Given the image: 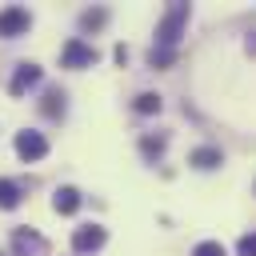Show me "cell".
I'll return each mask as SVG.
<instances>
[{"mask_svg": "<svg viewBox=\"0 0 256 256\" xmlns=\"http://www.w3.org/2000/svg\"><path fill=\"white\" fill-rule=\"evenodd\" d=\"M184 24H188V4H172L164 12V20L156 24V48H176Z\"/></svg>", "mask_w": 256, "mask_h": 256, "instance_id": "6da1fadb", "label": "cell"}, {"mask_svg": "<svg viewBox=\"0 0 256 256\" xmlns=\"http://www.w3.org/2000/svg\"><path fill=\"white\" fill-rule=\"evenodd\" d=\"M28 28H32V16H28V8L12 4V8H4V12H0V36H4V40L20 36V32H28Z\"/></svg>", "mask_w": 256, "mask_h": 256, "instance_id": "7a4b0ae2", "label": "cell"}, {"mask_svg": "<svg viewBox=\"0 0 256 256\" xmlns=\"http://www.w3.org/2000/svg\"><path fill=\"white\" fill-rule=\"evenodd\" d=\"M16 156L20 160H44L48 156V140L40 136V132H16Z\"/></svg>", "mask_w": 256, "mask_h": 256, "instance_id": "3957f363", "label": "cell"}, {"mask_svg": "<svg viewBox=\"0 0 256 256\" xmlns=\"http://www.w3.org/2000/svg\"><path fill=\"white\" fill-rule=\"evenodd\" d=\"M60 60H64V68H88V64H96V48L84 44V40H68Z\"/></svg>", "mask_w": 256, "mask_h": 256, "instance_id": "277c9868", "label": "cell"}, {"mask_svg": "<svg viewBox=\"0 0 256 256\" xmlns=\"http://www.w3.org/2000/svg\"><path fill=\"white\" fill-rule=\"evenodd\" d=\"M12 248H16L20 256H44V252H48V240H44L40 232H32V228H16V232H12Z\"/></svg>", "mask_w": 256, "mask_h": 256, "instance_id": "5b68a950", "label": "cell"}, {"mask_svg": "<svg viewBox=\"0 0 256 256\" xmlns=\"http://www.w3.org/2000/svg\"><path fill=\"white\" fill-rule=\"evenodd\" d=\"M104 244V228L100 224H80L76 232H72V248L76 252H96Z\"/></svg>", "mask_w": 256, "mask_h": 256, "instance_id": "8992f818", "label": "cell"}, {"mask_svg": "<svg viewBox=\"0 0 256 256\" xmlns=\"http://www.w3.org/2000/svg\"><path fill=\"white\" fill-rule=\"evenodd\" d=\"M40 64H16V76H12V84H8V92L12 96H24L32 84H40Z\"/></svg>", "mask_w": 256, "mask_h": 256, "instance_id": "52a82bcc", "label": "cell"}, {"mask_svg": "<svg viewBox=\"0 0 256 256\" xmlns=\"http://www.w3.org/2000/svg\"><path fill=\"white\" fill-rule=\"evenodd\" d=\"M52 208H56L60 216H72V212L80 208V192H76V188H68V184H64V188H56V192H52Z\"/></svg>", "mask_w": 256, "mask_h": 256, "instance_id": "ba28073f", "label": "cell"}, {"mask_svg": "<svg viewBox=\"0 0 256 256\" xmlns=\"http://www.w3.org/2000/svg\"><path fill=\"white\" fill-rule=\"evenodd\" d=\"M40 112H44V116H52V120H56V116H64V92H60V88H48V92H44Z\"/></svg>", "mask_w": 256, "mask_h": 256, "instance_id": "9c48e42d", "label": "cell"}, {"mask_svg": "<svg viewBox=\"0 0 256 256\" xmlns=\"http://www.w3.org/2000/svg\"><path fill=\"white\" fill-rule=\"evenodd\" d=\"M192 164L208 172V168H220V164H224V156H220V148H196V152H192Z\"/></svg>", "mask_w": 256, "mask_h": 256, "instance_id": "30bf717a", "label": "cell"}, {"mask_svg": "<svg viewBox=\"0 0 256 256\" xmlns=\"http://www.w3.org/2000/svg\"><path fill=\"white\" fill-rule=\"evenodd\" d=\"M20 196H24V188H20L16 180H4V176H0V208H16Z\"/></svg>", "mask_w": 256, "mask_h": 256, "instance_id": "8fae6325", "label": "cell"}, {"mask_svg": "<svg viewBox=\"0 0 256 256\" xmlns=\"http://www.w3.org/2000/svg\"><path fill=\"white\" fill-rule=\"evenodd\" d=\"M160 104H164V100H160L156 92H140V96L132 100V108H136L140 116H156V112H160Z\"/></svg>", "mask_w": 256, "mask_h": 256, "instance_id": "7c38bea8", "label": "cell"}, {"mask_svg": "<svg viewBox=\"0 0 256 256\" xmlns=\"http://www.w3.org/2000/svg\"><path fill=\"white\" fill-rule=\"evenodd\" d=\"M104 20H108V12H104V8H92V12H84V16H80V28H84V32H96Z\"/></svg>", "mask_w": 256, "mask_h": 256, "instance_id": "4fadbf2b", "label": "cell"}, {"mask_svg": "<svg viewBox=\"0 0 256 256\" xmlns=\"http://www.w3.org/2000/svg\"><path fill=\"white\" fill-rule=\"evenodd\" d=\"M172 60H176V48H152V52H148V64H152V68H168Z\"/></svg>", "mask_w": 256, "mask_h": 256, "instance_id": "5bb4252c", "label": "cell"}, {"mask_svg": "<svg viewBox=\"0 0 256 256\" xmlns=\"http://www.w3.org/2000/svg\"><path fill=\"white\" fill-rule=\"evenodd\" d=\"M192 256H228V252H224L220 240H200V244L192 248Z\"/></svg>", "mask_w": 256, "mask_h": 256, "instance_id": "9a60e30c", "label": "cell"}, {"mask_svg": "<svg viewBox=\"0 0 256 256\" xmlns=\"http://www.w3.org/2000/svg\"><path fill=\"white\" fill-rule=\"evenodd\" d=\"M140 152H144L148 160L160 156V152H164V136H144V140H140Z\"/></svg>", "mask_w": 256, "mask_h": 256, "instance_id": "2e32d148", "label": "cell"}, {"mask_svg": "<svg viewBox=\"0 0 256 256\" xmlns=\"http://www.w3.org/2000/svg\"><path fill=\"white\" fill-rule=\"evenodd\" d=\"M236 252H240V256H256V232H252V236H240Z\"/></svg>", "mask_w": 256, "mask_h": 256, "instance_id": "e0dca14e", "label": "cell"}]
</instances>
